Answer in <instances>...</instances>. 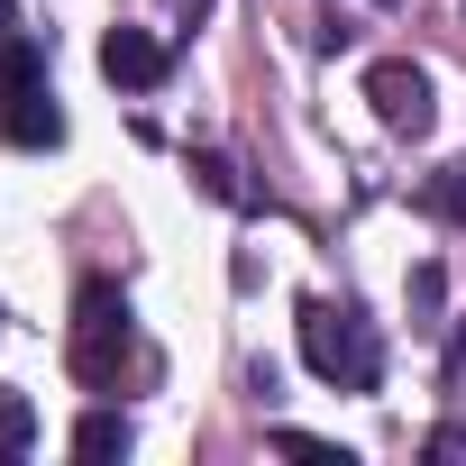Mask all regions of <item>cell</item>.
<instances>
[{"label": "cell", "mask_w": 466, "mask_h": 466, "mask_svg": "<svg viewBox=\"0 0 466 466\" xmlns=\"http://www.w3.org/2000/svg\"><path fill=\"white\" fill-rule=\"evenodd\" d=\"M37 439V402L28 393H10V384H0V457H19Z\"/></svg>", "instance_id": "9"}, {"label": "cell", "mask_w": 466, "mask_h": 466, "mask_svg": "<svg viewBox=\"0 0 466 466\" xmlns=\"http://www.w3.org/2000/svg\"><path fill=\"white\" fill-rule=\"evenodd\" d=\"M275 448H284V457H320V466H348V448H329V439H311V430H275Z\"/></svg>", "instance_id": "10"}, {"label": "cell", "mask_w": 466, "mask_h": 466, "mask_svg": "<svg viewBox=\"0 0 466 466\" xmlns=\"http://www.w3.org/2000/svg\"><path fill=\"white\" fill-rule=\"evenodd\" d=\"M0 128H10V147H56V137H65V110H56L46 83H28V92L0 101Z\"/></svg>", "instance_id": "5"}, {"label": "cell", "mask_w": 466, "mask_h": 466, "mask_svg": "<svg viewBox=\"0 0 466 466\" xmlns=\"http://www.w3.org/2000/svg\"><path fill=\"white\" fill-rule=\"evenodd\" d=\"M430 210H448V219H466V165H448V174L430 183Z\"/></svg>", "instance_id": "11"}, {"label": "cell", "mask_w": 466, "mask_h": 466, "mask_svg": "<svg viewBox=\"0 0 466 466\" xmlns=\"http://www.w3.org/2000/svg\"><path fill=\"white\" fill-rule=\"evenodd\" d=\"M28 83H46V46L10 19V0H0V101H10V92H28Z\"/></svg>", "instance_id": "6"}, {"label": "cell", "mask_w": 466, "mask_h": 466, "mask_svg": "<svg viewBox=\"0 0 466 466\" xmlns=\"http://www.w3.org/2000/svg\"><path fill=\"white\" fill-rule=\"evenodd\" d=\"M137 329H128V293L119 284H83L74 293V375L83 384H119Z\"/></svg>", "instance_id": "2"}, {"label": "cell", "mask_w": 466, "mask_h": 466, "mask_svg": "<svg viewBox=\"0 0 466 466\" xmlns=\"http://www.w3.org/2000/svg\"><path fill=\"white\" fill-rule=\"evenodd\" d=\"M192 174H201V192H210V201H228V210H248V183H238V165H228L219 147H201V156H192Z\"/></svg>", "instance_id": "8"}, {"label": "cell", "mask_w": 466, "mask_h": 466, "mask_svg": "<svg viewBox=\"0 0 466 466\" xmlns=\"http://www.w3.org/2000/svg\"><path fill=\"white\" fill-rule=\"evenodd\" d=\"M128 439H137L128 411H83V420H74V457H92V466H101V457H128Z\"/></svg>", "instance_id": "7"}, {"label": "cell", "mask_w": 466, "mask_h": 466, "mask_svg": "<svg viewBox=\"0 0 466 466\" xmlns=\"http://www.w3.org/2000/svg\"><path fill=\"white\" fill-rule=\"evenodd\" d=\"M302 366L339 393H375L384 384V339L357 302H302Z\"/></svg>", "instance_id": "1"}, {"label": "cell", "mask_w": 466, "mask_h": 466, "mask_svg": "<svg viewBox=\"0 0 466 466\" xmlns=\"http://www.w3.org/2000/svg\"><path fill=\"white\" fill-rule=\"evenodd\" d=\"M165 65H174V56H165L147 28H110V37H101V74H110L119 92H156V83H165Z\"/></svg>", "instance_id": "4"}, {"label": "cell", "mask_w": 466, "mask_h": 466, "mask_svg": "<svg viewBox=\"0 0 466 466\" xmlns=\"http://www.w3.org/2000/svg\"><path fill=\"white\" fill-rule=\"evenodd\" d=\"M366 101H375V119H384L393 137H420V128L439 119V101H430V74H420V65H402V56L366 65Z\"/></svg>", "instance_id": "3"}]
</instances>
